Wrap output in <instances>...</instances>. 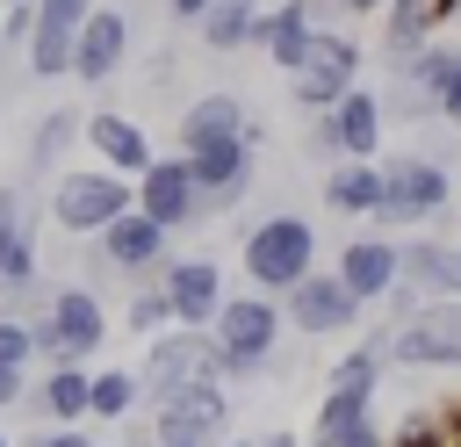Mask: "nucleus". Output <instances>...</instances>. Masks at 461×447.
Listing matches in <instances>:
<instances>
[{"mask_svg": "<svg viewBox=\"0 0 461 447\" xmlns=\"http://www.w3.org/2000/svg\"><path fill=\"white\" fill-rule=\"evenodd\" d=\"M252 447H303V440H295V433L281 425V433H267V440H252Z\"/></svg>", "mask_w": 461, "mask_h": 447, "instance_id": "72a5a7b5", "label": "nucleus"}, {"mask_svg": "<svg viewBox=\"0 0 461 447\" xmlns=\"http://www.w3.org/2000/svg\"><path fill=\"white\" fill-rule=\"evenodd\" d=\"M86 382H94L86 360H50L43 382L29 389V411H43L50 425H79V418H86Z\"/></svg>", "mask_w": 461, "mask_h": 447, "instance_id": "aec40b11", "label": "nucleus"}, {"mask_svg": "<svg viewBox=\"0 0 461 447\" xmlns=\"http://www.w3.org/2000/svg\"><path fill=\"white\" fill-rule=\"evenodd\" d=\"M14 404H29V368L0 360V411H14Z\"/></svg>", "mask_w": 461, "mask_h": 447, "instance_id": "7c9ffc66", "label": "nucleus"}, {"mask_svg": "<svg viewBox=\"0 0 461 447\" xmlns=\"http://www.w3.org/2000/svg\"><path fill=\"white\" fill-rule=\"evenodd\" d=\"M130 411H144V382H137V368H94V382H86V418L122 425Z\"/></svg>", "mask_w": 461, "mask_h": 447, "instance_id": "393cba45", "label": "nucleus"}, {"mask_svg": "<svg viewBox=\"0 0 461 447\" xmlns=\"http://www.w3.org/2000/svg\"><path fill=\"white\" fill-rule=\"evenodd\" d=\"M339 7H353V14H382V0H339Z\"/></svg>", "mask_w": 461, "mask_h": 447, "instance_id": "f704fd0d", "label": "nucleus"}, {"mask_svg": "<svg viewBox=\"0 0 461 447\" xmlns=\"http://www.w3.org/2000/svg\"><path fill=\"white\" fill-rule=\"evenodd\" d=\"M86 144H94V159L115 166L122 180H137V173L158 159L151 137H144V123H130V115H115V108H94V115H86Z\"/></svg>", "mask_w": 461, "mask_h": 447, "instance_id": "f3484780", "label": "nucleus"}, {"mask_svg": "<svg viewBox=\"0 0 461 447\" xmlns=\"http://www.w3.org/2000/svg\"><path fill=\"white\" fill-rule=\"evenodd\" d=\"M353 79H360V43L339 36V29H310V50H303V65L288 72V94L317 115V108H331Z\"/></svg>", "mask_w": 461, "mask_h": 447, "instance_id": "6e6552de", "label": "nucleus"}, {"mask_svg": "<svg viewBox=\"0 0 461 447\" xmlns=\"http://www.w3.org/2000/svg\"><path fill=\"white\" fill-rule=\"evenodd\" d=\"M158 288H166V303H173V324H202V332H209V317H216L223 296H230V288H223V267L202 260V252H194V260H173Z\"/></svg>", "mask_w": 461, "mask_h": 447, "instance_id": "2eb2a0df", "label": "nucleus"}, {"mask_svg": "<svg viewBox=\"0 0 461 447\" xmlns=\"http://www.w3.org/2000/svg\"><path fill=\"white\" fill-rule=\"evenodd\" d=\"M130 58V14L122 7H94L79 29H72V79L79 87H108Z\"/></svg>", "mask_w": 461, "mask_h": 447, "instance_id": "ddd939ff", "label": "nucleus"}, {"mask_svg": "<svg viewBox=\"0 0 461 447\" xmlns=\"http://www.w3.org/2000/svg\"><path fill=\"white\" fill-rule=\"evenodd\" d=\"M245 281L252 288H267V296H288L310 267H317V224H303L295 209H274V216H259L252 231H245Z\"/></svg>", "mask_w": 461, "mask_h": 447, "instance_id": "f03ea898", "label": "nucleus"}, {"mask_svg": "<svg viewBox=\"0 0 461 447\" xmlns=\"http://www.w3.org/2000/svg\"><path fill=\"white\" fill-rule=\"evenodd\" d=\"M310 29H317V0H288V7H274V14L252 22V43L267 50L274 72H295L303 50H310Z\"/></svg>", "mask_w": 461, "mask_h": 447, "instance_id": "a211bd4d", "label": "nucleus"}, {"mask_svg": "<svg viewBox=\"0 0 461 447\" xmlns=\"http://www.w3.org/2000/svg\"><path fill=\"white\" fill-rule=\"evenodd\" d=\"M281 303H288V324H295L303 339H339V332H353V324H360V310H367V303L339 281V267H331V274H324V267H310Z\"/></svg>", "mask_w": 461, "mask_h": 447, "instance_id": "9d476101", "label": "nucleus"}, {"mask_svg": "<svg viewBox=\"0 0 461 447\" xmlns=\"http://www.w3.org/2000/svg\"><path fill=\"white\" fill-rule=\"evenodd\" d=\"M317 447H389V433H382L375 418H353V425H339V433H317Z\"/></svg>", "mask_w": 461, "mask_h": 447, "instance_id": "cd10ccee", "label": "nucleus"}, {"mask_svg": "<svg viewBox=\"0 0 461 447\" xmlns=\"http://www.w3.org/2000/svg\"><path fill=\"white\" fill-rule=\"evenodd\" d=\"M324 209L375 216V209H382V166H375V159H331V166H324Z\"/></svg>", "mask_w": 461, "mask_h": 447, "instance_id": "412c9836", "label": "nucleus"}, {"mask_svg": "<svg viewBox=\"0 0 461 447\" xmlns=\"http://www.w3.org/2000/svg\"><path fill=\"white\" fill-rule=\"evenodd\" d=\"M202 7H209V0H166V14H173V22H202Z\"/></svg>", "mask_w": 461, "mask_h": 447, "instance_id": "473e14b6", "label": "nucleus"}, {"mask_svg": "<svg viewBox=\"0 0 461 447\" xmlns=\"http://www.w3.org/2000/svg\"><path fill=\"white\" fill-rule=\"evenodd\" d=\"M137 202V180H122L115 166H72V173H50V224L65 238H94L108 216H122Z\"/></svg>", "mask_w": 461, "mask_h": 447, "instance_id": "7ed1b4c3", "label": "nucleus"}, {"mask_svg": "<svg viewBox=\"0 0 461 447\" xmlns=\"http://www.w3.org/2000/svg\"><path fill=\"white\" fill-rule=\"evenodd\" d=\"M245 101L238 94H202L187 115H180V151H202V144H223V137H245Z\"/></svg>", "mask_w": 461, "mask_h": 447, "instance_id": "4be33fe9", "label": "nucleus"}, {"mask_svg": "<svg viewBox=\"0 0 461 447\" xmlns=\"http://www.w3.org/2000/svg\"><path fill=\"white\" fill-rule=\"evenodd\" d=\"M22 447H94V433L86 425H36Z\"/></svg>", "mask_w": 461, "mask_h": 447, "instance_id": "c756f323", "label": "nucleus"}, {"mask_svg": "<svg viewBox=\"0 0 461 447\" xmlns=\"http://www.w3.org/2000/svg\"><path fill=\"white\" fill-rule=\"evenodd\" d=\"M439 115H447V123L461 130V50H454V72L439 79Z\"/></svg>", "mask_w": 461, "mask_h": 447, "instance_id": "2f4dec72", "label": "nucleus"}, {"mask_svg": "<svg viewBox=\"0 0 461 447\" xmlns=\"http://www.w3.org/2000/svg\"><path fill=\"white\" fill-rule=\"evenodd\" d=\"M439 209H447V166L439 159L403 151V159L382 166V209H375V224H425Z\"/></svg>", "mask_w": 461, "mask_h": 447, "instance_id": "1a4fd4ad", "label": "nucleus"}, {"mask_svg": "<svg viewBox=\"0 0 461 447\" xmlns=\"http://www.w3.org/2000/svg\"><path fill=\"white\" fill-rule=\"evenodd\" d=\"M252 151H259V130L187 151V166H194V187H202V224H209V216H230V209L252 195V180H259V173H252Z\"/></svg>", "mask_w": 461, "mask_h": 447, "instance_id": "0eeeda50", "label": "nucleus"}, {"mask_svg": "<svg viewBox=\"0 0 461 447\" xmlns=\"http://www.w3.org/2000/svg\"><path fill=\"white\" fill-rule=\"evenodd\" d=\"M375 375H382V353L375 346H353L346 360H331L324 404H317V433H339L353 418H375Z\"/></svg>", "mask_w": 461, "mask_h": 447, "instance_id": "f8f14e48", "label": "nucleus"}, {"mask_svg": "<svg viewBox=\"0 0 461 447\" xmlns=\"http://www.w3.org/2000/svg\"><path fill=\"white\" fill-rule=\"evenodd\" d=\"M94 238H101V252L115 260V274H144V267H158V260H166V238H173V231L130 202V209H122V216H108Z\"/></svg>", "mask_w": 461, "mask_h": 447, "instance_id": "dca6fc26", "label": "nucleus"}, {"mask_svg": "<svg viewBox=\"0 0 461 447\" xmlns=\"http://www.w3.org/2000/svg\"><path fill=\"white\" fill-rule=\"evenodd\" d=\"M72 137H86V115H72V108H43L36 115V130H29V180H50L58 166H65V151H72Z\"/></svg>", "mask_w": 461, "mask_h": 447, "instance_id": "5701e85b", "label": "nucleus"}, {"mask_svg": "<svg viewBox=\"0 0 461 447\" xmlns=\"http://www.w3.org/2000/svg\"><path fill=\"white\" fill-rule=\"evenodd\" d=\"M439 14H447L439 0H382V22H389V36H382V43H389V65H403L411 50H425L432 29H439Z\"/></svg>", "mask_w": 461, "mask_h": 447, "instance_id": "b1692460", "label": "nucleus"}, {"mask_svg": "<svg viewBox=\"0 0 461 447\" xmlns=\"http://www.w3.org/2000/svg\"><path fill=\"white\" fill-rule=\"evenodd\" d=\"M216 447H252V440H230V433H223V440H216Z\"/></svg>", "mask_w": 461, "mask_h": 447, "instance_id": "c9c22d12", "label": "nucleus"}, {"mask_svg": "<svg viewBox=\"0 0 461 447\" xmlns=\"http://www.w3.org/2000/svg\"><path fill=\"white\" fill-rule=\"evenodd\" d=\"M166 324H173V303H166V288H144V296L130 303V332H144V339H151V332H166Z\"/></svg>", "mask_w": 461, "mask_h": 447, "instance_id": "bb28decb", "label": "nucleus"}, {"mask_svg": "<svg viewBox=\"0 0 461 447\" xmlns=\"http://www.w3.org/2000/svg\"><path fill=\"white\" fill-rule=\"evenodd\" d=\"M137 209H144V216H158L166 231H187V224H202V187H194V166H187V151H173V159H151V166L137 173Z\"/></svg>", "mask_w": 461, "mask_h": 447, "instance_id": "9b49d317", "label": "nucleus"}, {"mask_svg": "<svg viewBox=\"0 0 461 447\" xmlns=\"http://www.w3.org/2000/svg\"><path fill=\"white\" fill-rule=\"evenodd\" d=\"M317 115H324L339 159H375V151H382V123H389V115H382V94H375V87L353 79V87H346L331 108H317Z\"/></svg>", "mask_w": 461, "mask_h": 447, "instance_id": "4468645a", "label": "nucleus"}, {"mask_svg": "<svg viewBox=\"0 0 461 447\" xmlns=\"http://www.w3.org/2000/svg\"><path fill=\"white\" fill-rule=\"evenodd\" d=\"M101 0H36V22H58V29H79Z\"/></svg>", "mask_w": 461, "mask_h": 447, "instance_id": "c85d7f7f", "label": "nucleus"}, {"mask_svg": "<svg viewBox=\"0 0 461 447\" xmlns=\"http://www.w3.org/2000/svg\"><path fill=\"white\" fill-rule=\"evenodd\" d=\"M375 353L396 368H461V296H425L396 317V332Z\"/></svg>", "mask_w": 461, "mask_h": 447, "instance_id": "39448f33", "label": "nucleus"}, {"mask_svg": "<svg viewBox=\"0 0 461 447\" xmlns=\"http://www.w3.org/2000/svg\"><path fill=\"white\" fill-rule=\"evenodd\" d=\"M29 332H36V353H43V360H94L101 339H108V303H101V288H86V281L50 288V303L29 317Z\"/></svg>", "mask_w": 461, "mask_h": 447, "instance_id": "20e7f679", "label": "nucleus"}, {"mask_svg": "<svg viewBox=\"0 0 461 447\" xmlns=\"http://www.w3.org/2000/svg\"><path fill=\"white\" fill-rule=\"evenodd\" d=\"M252 22H259V0H209L194 29H202V50L223 58V50H245L252 43Z\"/></svg>", "mask_w": 461, "mask_h": 447, "instance_id": "a878e982", "label": "nucleus"}, {"mask_svg": "<svg viewBox=\"0 0 461 447\" xmlns=\"http://www.w3.org/2000/svg\"><path fill=\"white\" fill-rule=\"evenodd\" d=\"M310 447H317V440H310Z\"/></svg>", "mask_w": 461, "mask_h": 447, "instance_id": "4c0bfd02", "label": "nucleus"}, {"mask_svg": "<svg viewBox=\"0 0 461 447\" xmlns=\"http://www.w3.org/2000/svg\"><path fill=\"white\" fill-rule=\"evenodd\" d=\"M339 281L360 303H382L396 288V238H346L339 245Z\"/></svg>", "mask_w": 461, "mask_h": 447, "instance_id": "6ab92c4d", "label": "nucleus"}, {"mask_svg": "<svg viewBox=\"0 0 461 447\" xmlns=\"http://www.w3.org/2000/svg\"><path fill=\"white\" fill-rule=\"evenodd\" d=\"M194 375H223V368H216V339H209L202 324H166V332H151L144 368H137V382H144V411L166 404V397H173L180 382H194Z\"/></svg>", "mask_w": 461, "mask_h": 447, "instance_id": "423d86ee", "label": "nucleus"}, {"mask_svg": "<svg viewBox=\"0 0 461 447\" xmlns=\"http://www.w3.org/2000/svg\"><path fill=\"white\" fill-rule=\"evenodd\" d=\"M0 447H14V440H7V425H0Z\"/></svg>", "mask_w": 461, "mask_h": 447, "instance_id": "e433bc0d", "label": "nucleus"}, {"mask_svg": "<svg viewBox=\"0 0 461 447\" xmlns=\"http://www.w3.org/2000/svg\"><path fill=\"white\" fill-rule=\"evenodd\" d=\"M209 339H216L223 382L281 368V296H267V288L259 296H223V310L209 317Z\"/></svg>", "mask_w": 461, "mask_h": 447, "instance_id": "f257e3e1", "label": "nucleus"}]
</instances>
